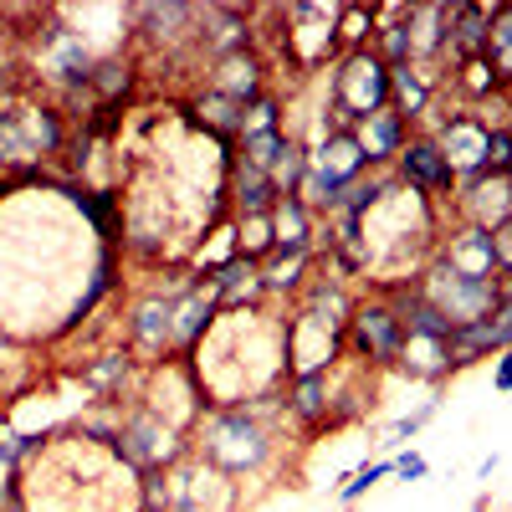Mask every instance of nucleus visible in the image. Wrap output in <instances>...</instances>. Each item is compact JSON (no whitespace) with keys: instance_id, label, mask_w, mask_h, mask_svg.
I'll list each match as a JSON object with an SVG mask.
<instances>
[{"instance_id":"obj_1","label":"nucleus","mask_w":512,"mask_h":512,"mask_svg":"<svg viewBox=\"0 0 512 512\" xmlns=\"http://www.w3.org/2000/svg\"><path fill=\"white\" fill-rule=\"evenodd\" d=\"M267 410H282V400L205 410V415L195 420V446H190V456H200L205 466H216V472L231 477V482L256 477V472L272 461V451H277L272 425H267Z\"/></svg>"},{"instance_id":"obj_2","label":"nucleus","mask_w":512,"mask_h":512,"mask_svg":"<svg viewBox=\"0 0 512 512\" xmlns=\"http://www.w3.org/2000/svg\"><path fill=\"white\" fill-rule=\"evenodd\" d=\"M338 128H359L364 118H374L379 108H390V67L379 62L374 47L344 52L328 67V103Z\"/></svg>"},{"instance_id":"obj_3","label":"nucleus","mask_w":512,"mask_h":512,"mask_svg":"<svg viewBox=\"0 0 512 512\" xmlns=\"http://www.w3.org/2000/svg\"><path fill=\"white\" fill-rule=\"evenodd\" d=\"M287 31H282V62L308 77L318 67H333L338 57H344V47H338V6H313V0H297V6L282 11Z\"/></svg>"},{"instance_id":"obj_4","label":"nucleus","mask_w":512,"mask_h":512,"mask_svg":"<svg viewBox=\"0 0 512 512\" xmlns=\"http://www.w3.org/2000/svg\"><path fill=\"white\" fill-rule=\"evenodd\" d=\"M344 349L364 364V369H384V364H400L405 349V323L395 313L390 297H354V313L344 323Z\"/></svg>"},{"instance_id":"obj_5","label":"nucleus","mask_w":512,"mask_h":512,"mask_svg":"<svg viewBox=\"0 0 512 512\" xmlns=\"http://www.w3.org/2000/svg\"><path fill=\"white\" fill-rule=\"evenodd\" d=\"M415 282H420V292L431 297V303H436L456 328H461V323L492 318V308L502 303V282H497V277H461V272L441 267L436 256L415 272Z\"/></svg>"},{"instance_id":"obj_6","label":"nucleus","mask_w":512,"mask_h":512,"mask_svg":"<svg viewBox=\"0 0 512 512\" xmlns=\"http://www.w3.org/2000/svg\"><path fill=\"white\" fill-rule=\"evenodd\" d=\"M62 113L47 103L0 108V169L11 164H41L62 149Z\"/></svg>"},{"instance_id":"obj_7","label":"nucleus","mask_w":512,"mask_h":512,"mask_svg":"<svg viewBox=\"0 0 512 512\" xmlns=\"http://www.w3.org/2000/svg\"><path fill=\"white\" fill-rule=\"evenodd\" d=\"M436 144H441V154L451 159V169H456V190L461 185H477V180H487L492 169H487V149H492V118L487 113H477V108H451V113H441V123L436 128H425Z\"/></svg>"},{"instance_id":"obj_8","label":"nucleus","mask_w":512,"mask_h":512,"mask_svg":"<svg viewBox=\"0 0 512 512\" xmlns=\"http://www.w3.org/2000/svg\"><path fill=\"white\" fill-rule=\"evenodd\" d=\"M169 482V512H231L236 507V482L221 477L216 466H205L200 456H185L164 472Z\"/></svg>"},{"instance_id":"obj_9","label":"nucleus","mask_w":512,"mask_h":512,"mask_svg":"<svg viewBox=\"0 0 512 512\" xmlns=\"http://www.w3.org/2000/svg\"><path fill=\"white\" fill-rule=\"evenodd\" d=\"M390 169H395V180L405 190H415L425 200H456V169H451V159L441 154V144L431 134H410Z\"/></svg>"},{"instance_id":"obj_10","label":"nucleus","mask_w":512,"mask_h":512,"mask_svg":"<svg viewBox=\"0 0 512 512\" xmlns=\"http://www.w3.org/2000/svg\"><path fill=\"white\" fill-rule=\"evenodd\" d=\"M436 262L461 272V277H497V251H492V231L487 226H472V221H461L451 236L436 241ZM502 282V277H497Z\"/></svg>"},{"instance_id":"obj_11","label":"nucleus","mask_w":512,"mask_h":512,"mask_svg":"<svg viewBox=\"0 0 512 512\" xmlns=\"http://www.w3.org/2000/svg\"><path fill=\"white\" fill-rule=\"evenodd\" d=\"M128 344H134V354H144L154 364H169L175 338H169V297L164 292H144L128 308Z\"/></svg>"},{"instance_id":"obj_12","label":"nucleus","mask_w":512,"mask_h":512,"mask_svg":"<svg viewBox=\"0 0 512 512\" xmlns=\"http://www.w3.org/2000/svg\"><path fill=\"white\" fill-rule=\"evenodd\" d=\"M267 72H272V62L262 57V52H236V57H226V62H216V72H210V82L205 88L210 93H221V98H231V103H256L267 93Z\"/></svg>"},{"instance_id":"obj_13","label":"nucleus","mask_w":512,"mask_h":512,"mask_svg":"<svg viewBox=\"0 0 512 512\" xmlns=\"http://www.w3.org/2000/svg\"><path fill=\"white\" fill-rule=\"evenodd\" d=\"M200 47L210 52V62H226V57H236V52H251V11H241V6H210V11H200Z\"/></svg>"},{"instance_id":"obj_14","label":"nucleus","mask_w":512,"mask_h":512,"mask_svg":"<svg viewBox=\"0 0 512 512\" xmlns=\"http://www.w3.org/2000/svg\"><path fill=\"white\" fill-rule=\"evenodd\" d=\"M487 16L492 6H477V0H456L446 6V62H466V57H482L487 47Z\"/></svg>"},{"instance_id":"obj_15","label":"nucleus","mask_w":512,"mask_h":512,"mask_svg":"<svg viewBox=\"0 0 512 512\" xmlns=\"http://www.w3.org/2000/svg\"><path fill=\"white\" fill-rule=\"evenodd\" d=\"M354 134H359V144H364V154H369L374 169H390V164L400 159V149H405V139L415 134V128H410L395 108H379L374 118H364V123L354 128Z\"/></svg>"},{"instance_id":"obj_16","label":"nucleus","mask_w":512,"mask_h":512,"mask_svg":"<svg viewBox=\"0 0 512 512\" xmlns=\"http://www.w3.org/2000/svg\"><path fill=\"white\" fill-rule=\"evenodd\" d=\"M318 246H303V251H272L267 262H262V292H297L303 297V287L318 277Z\"/></svg>"},{"instance_id":"obj_17","label":"nucleus","mask_w":512,"mask_h":512,"mask_svg":"<svg viewBox=\"0 0 512 512\" xmlns=\"http://www.w3.org/2000/svg\"><path fill=\"white\" fill-rule=\"evenodd\" d=\"M328 400H333V374H292L287 390H282V410L297 425H323Z\"/></svg>"},{"instance_id":"obj_18","label":"nucleus","mask_w":512,"mask_h":512,"mask_svg":"<svg viewBox=\"0 0 512 512\" xmlns=\"http://www.w3.org/2000/svg\"><path fill=\"white\" fill-rule=\"evenodd\" d=\"M390 108L415 128L420 118H431L436 108V77L420 67H390Z\"/></svg>"},{"instance_id":"obj_19","label":"nucleus","mask_w":512,"mask_h":512,"mask_svg":"<svg viewBox=\"0 0 512 512\" xmlns=\"http://www.w3.org/2000/svg\"><path fill=\"white\" fill-rule=\"evenodd\" d=\"M128 379H134V354L128 349H113V354H98L93 364H82V390H88L93 400H103V405H118Z\"/></svg>"},{"instance_id":"obj_20","label":"nucleus","mask_w":512,"mask_h":512,"mask_svg":"<svg viewBox=\"0 0 512 512\" xmlns=\"http://www.w3.org/2000/svg\"><path fill=\"white\" fill-rule=\"evenodd\" d=\"M231 205H236V216L246 221V216H272V205H277V190H272V180L262 175V169H251V164H241V159H231Z\"/></svg>"},{"instance_id":"obj_21","label":"nucleus","mask_w":512,"mask_h":512,"mask_svg":"<svg viewBox=\"0 0 512 512\" xmlns=\"http://www.w3.org/2000/svg\"><path fill=\"white\" fill-rule=\"evenodd\" d=\"M502 354V338H497V328H492V318H482V323H461V328H451V344H446V359H451V374L456 369H472L477 359H497Z\"/></svg>"},{"instance_id":"obj_22","label":"nucleus","mask_w":512,"mask_h":512,"mask_svg":"<svg viewBox=\"0 0 512 512\" xmlns=\"http://www.w3.org/2000/svg\"><path fill=\"white\" fill-rule=\"evenodd\" d=\"M272 241L282 251H303V246H318V216L303 205V200H277L272 205ZM272 246V251H277Z\"/></svg>"},{"instance_id":"obj_23","label":"nucleus","mask_w":512,"mask_h":512,"mask_svg":"<svg viewBox=\"0 0 512 512\" xmlns=\"http://www.w3.org/2000/svg\"><path fill=\"white\" fill-rule=\"evenodd\" d=\"M482 57L492 62L497 82H502V88L512 93V0L492 6V16H487V47H482Z\"/></svg>"},{"instance_id":"obj_24","label":"nucleus","mask_w":512,"mask_h":512,"mask_svg":"<svg viewBox=\"0 0 512 512\" xmlns=\"http://www.w3.org/2000/svg\"><path fill=\"white\" fill-rule=\"evenodd\" d=\"M451 88L466 98V108L487 103L492 93H507L502 82H497V72H492V62H487V57H466V62H456V67H451Z\"/></svg>"},{"instance_id":"obj_25","label":"nucleus","mask_w":512,"mask_h":512,"mask_svg":"<svg viewBox=\"0 0 512 512\" xmlns=\"http://www.w3.org/2000/svg\"><path fill=\"white\" fill-rule=\"evenodd\" d=\"M395 472V456H379V461H364V466H354V472L349 477H338V487H333V497L338 502H344V507H354L374 482H384V477H390Z\"/></svg>"},{"instance_id":"obj_26","label":"nucleus","mask_w":512,"mask_h":512,"mask_svg":"<svg viewBox=\"0 0 512 512\" xmlns=\"http://www.w3.org/2000/svg\"><path fill=\"white\" fill-rule=\"evenodd\" d=\"M277 128H287V123H282V103H277L272 93H262L256 103L241 108V134H236V144H241V139H256V134H277Z\"/></svg>"},{"instance_id":"obj_27","label":"nucleus","mask_w":512,"mask_h":512,"mask_svg":"<svg viewBox=\"0 0 512 512\" xmlns=\"http://www.w3.org/2000/svg\"><path fill=\"white\" fill-rule=\"evenodd\" d=\"M128 82H134V72H128V62H118V57H108V62H98L93 67V82H88V88L103 98V103H113L123 88H128Z\"/></svg>"},{"instance_id":"obj_28","label":"nucleus","mask_w":512,"mask_h":512,"mask_svg":"<svg viewBox=\"0 0 512 512\" xmlns=\"http://www.w3.org/2000/svg\"><path fill=\"white\" fill-rule=\"evenodd\" d=\"M436 410H441V400H425L420 410H410V415H400V420L390 425V446H405V441H410V436H415V431H420V425H425V420H431Z\"/></svg>"},{"instance_id":"obj_29","label":"nucleus","mask_w":512,"mask_h":512,"mask_svg":"<svg viewBox=\"0 0 512 512\" xmlns=\"http://www.w3.org/2000/svg\"><path fill=\"white\" fill-rule=\"evenodd\" d=\"M492 251H497V277L512 282V216L492 226Z\"/></svg>"},{"instance_id":"obj_30","label":"nucleus","mask_w":512,"mask_h":512,"mask_svg":"<svg viewBox=\"0 0 512 512\" xmlns=\"http://www.w3.org/2000/svg\"><path fill=\"white\" fill-rule=\"evenodd\" d=\"M492 328L502 338V349H512V282H502V303L492 308Z\"/></svg>"},{"instance_id":"obj_31","label":"nucleus","mask_w":512,"mask_h":512,"mask_svg":"<svg viewBox=\"0 0 512 512\" xmlns=\"http://www.w3.org/2000/svg\"><path fill=\"white\" fill-rule=\"evenodd\" d=\"M425 472H431V461H425L420 451H400V456H395V477H400V482H420Z\"/></svg>"},{"instance_id":"obj_32","label":"nucleus","mask_w":512,"mask_h":512,"mask_svg":"<svg viewBox=\"0 0 512 512\" xmlns=\"http://www.w3.org/2000/svg\"><path fill=\"white\" fill-rule=\"evenodd\" d=\"M492 390H497V395H512V349H502V354L492 359Z\"/></svg>"},{"instance_id":"obj_33","label":"nucleus","mask_w":512,"mask_h":512,"mask_svg":"<svg viewBox=\"0 0 512 512\" xmlns=\"http://www.w3.org/2000/svg\"><path fill=\"white\" fill-rule=\"evenodd\" d=\"M497 461H502V456H497V451H492V456H487V461H482V466H477V477H482V482H492V472H497Z\"/></svg>"}]
</instances>
